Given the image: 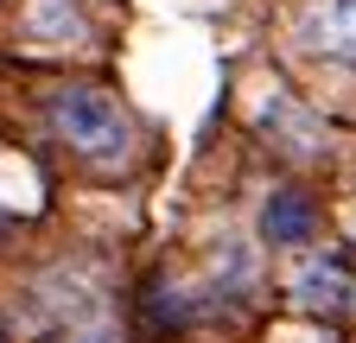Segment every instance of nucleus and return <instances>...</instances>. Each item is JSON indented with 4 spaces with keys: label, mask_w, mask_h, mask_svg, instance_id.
<instances>
[{
    "label": "nucleus",
    "mask_w": 356,
    "mask_h": 343,
    "mask_svg": "<svg viewBox=\"0 0 356 343\" xmlns=\"http://www.w3.org/2000/svg\"><path fill=\"white\" fill-rule=\"evenodd\" d=\"M299 45L337 64H356V0H312L299 13Z\"/></svg>",
    "instance_id": "nucleus-2"
},
{
    "label": "nucleus",
    "mask_w": 356,
    "mask_h": 343,
    "mask_svg": "<svg viewBox=\"0 0 356 343\" xmlns=\"http://www.w3.org/2000/svg\"><path fill=\"white\" fill-rule=\"evenodd\" d=\"M261 127H267V134H274L286 153H318V140H325V127L312 121L299 102H286V96H274V102L261 108Z\"/></svg>",
    "instance_id": "nucleus-5"
},
{
    "label": "nucleus",
    "mask_w": 356,
    "mask_h": 343,
    "mask_svg": "<svg viewBox=\"0 0 356 343\" xmlns=\"http://www.w3.org/2000/svg\"><path fill=\"white\" fill-rule=\"evenodd\" d=\"M76 343H115V337H108V331H89V337H76Z\"/></svg>",
    "instance_id": "nucleus-7"
},
{
    "label": "nucleus",
    "mask_w": 356,
    "mask_h": 343,
    "mask_svg": "<svg viewBox=\"0 0 356 343\" xmlns=\"http://www.w3.org/2000/svg\"><path fill=\"white\" fill-rule=\"evenodd\" d=\"M293 299L312 312H337L350 299V261L343 254H312V261L293 267Z\"/></svg>",
    "instance_id": "nucleus-3"
},
{
    "label": "nucleus",
    "mask_w": 356,
    "mask_h": 343,
    "mask_svg": "<svg viewBox=\"0 0 356 343\" xmlns=\"http://www.w3.org/2000/svg\"><path fill=\"white\" fill-rule=\"evenodd\" d=\"M51 127L64 134V147H76L89 165H127L134 153V121L108 90H89V83H70V90L51 96Z\"/></svg>",
    "instance_id": "nucleus-1"
},
{
    "label": "nucleus",
    "mask_w": 356,
    "mask_h": 343,
    "mask_svg": "<svg viewBox=\"0 0 356 343\" xmlns=\"http://www.w3.org/2000/svg\"><path fill=\"white\" fill-rule=\"evenodd\" d=\"M26 26L38 32V45H83L89 38V19L70 7V0H32Z\"/></svg>",
    "instance_id": "nucleus-6"
},
{
    "label": "nucleus",
    "mask_w": 356,
    "mask_h": 343,
    "mask_svg": "<svg viewBox=\"0 0 356 343\" xmlns=\"http://www.w3.org/2000/svg\"><path fill=\"white\" fill-rule=\"evenodd\" d=\"M261 235L274 248H305L312 235H318V210H312L299 191H274L267 197V217H261Z\"/></svg>",
    "instance_id": "nucleus-4"
}]
</instances>
